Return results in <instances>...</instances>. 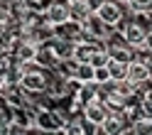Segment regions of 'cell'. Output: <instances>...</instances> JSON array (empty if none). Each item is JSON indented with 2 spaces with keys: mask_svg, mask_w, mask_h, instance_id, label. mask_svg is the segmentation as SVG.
I'll use <instances>...</instances> for the list:
<instances>
[{
  "mask_svg": "<svg viewBox=\"0 0 152 135\" xmlns=\"http://www.w3.org/2000/svg\"><path fill=\"white\" fill-rule=\"evenodd\" d=\"M32 71H44V66L37 59H20L17 62V74H32Z\"/></svg>",
  "mask_w": 152,
  "mask_h": 135,
  "instance_id": "obj_9",
  "label": "cell"
},
{
  "mask_svg": "<svg viewBox=\"0 0 152 135\" xmlns=\"http://www.w3.org/2000/svg\"><path fill=\"white\" fill-rule=\"evenodd\" d=\"M123 40H125L128 47H132V49H137L140 44H145L150 40V30L147 27H140L137 22H130L125 27V32H123Z\"/></svg>",
  "mask_w": 152,
  "mask_h": 135,
  "instance_id": "obj_2",
  "label": "cell"
},
{
  "mask_svg": "<svg viewBox=\"0 0 152 135\" xmlns=\"http://www.w3.org/2000/svg\"><path fill=\"white\" fill-rule=\"evenodd\" d=\"M47 22L59 27V25H66L69 22V3L64 0H54V3L47 7Z\"/></svg>",
  "mask_w": 152,
  "mask_h": 135,
  "instance_id": "obj_4",
  "label": "cell"
},
{
  "mask_svg": "<svg viewBox=\"0 0 152 135\" xmlns=\"http://www.w3.org/2000/svg\"><path fill=\"white\" fill-rule=\"evenodd\" d=\"M20 86L30 93H39L47 89V76L44 71H32V74H20Z\"/></svg>",
  "mask_w": 152,
  "mask_h": 135,
  "instance_id": "obj_5",
  "label": "cell"
},
{
  "mask_svg": "<svg viewBox=\"0 0 152 135\" xmlns=\"http://www.w3.org/2000/svg\"><path fill=\"white\" fill-rule=\"evenodd\" d=\"M125 3L132 7V12H135V15L150 12V7H152V0H125Z\"/></svg>",
  "mask_w": 152,
  "mask_h": 135,
  "instance_id": "obj_10",
  "label": "cell"
},
{
  "mask_svg": "<svg viewBox=\"0 0 152 135\" xmlns=\"http://www.w3.org/2000/svg\"><path fill=\"white\" fill-rule=\"evenodd\" d=\"M96 17L106 25V27H118L123 20H125V15H123V7H120V0H101L96 10Z\"/></svg>",
  "mask_w": 152,
  "mask_h": 135,
  "instance_id": "obj_1",
  "label": "cell"
},
{
  "mask_svg": "<svg viewBox=\"0 0 152 135\" xmlns=\"http://www.w3.org/2000/svg\"><path fill=\"white\" fill-rule=\"evenodd\" d=\"M108 74H110V81H118V79H125L128 74V62H118V59H110L108 56Z\"/></svg>",
  "mask_w": 152,
  "mask_h": 135,
  "instance_id": "obj_8",
  "label": "cell"
},
{
  "mask_svg": "<svg viewBox=\"0 0 152 135\" xmlns=\"http://www.w3.org/2000/svg\"><path fill=\"white\" fill-rule=\"evenodd\" d=\"M125 79L132 81L135 86L150 81V64H145V62H140V59L132 56V59L128 62V74H125Z\"/></svg>",
  "mask_w": 152,
  "mask_h": 135,
  "instance_id": "obj_3",
  "label": "cell"
},
{
  "mask_svg": "<svg viewBox=\"0 0 152 135\" xmlns=\"http://www.w3.org/2000/svg\"><path fill=\"white\" fill-rule=\"evenodd\" d=\"M108 115V108L103 106V101L101 98H93V101H88V103H83V118L86 120H91L93 125H101V120Z\"/></svg>",
  "mask_w": 152,
  "mask_h": 135,
  "instance_id": "obj_6",
  "label": "cell"
},
{
  "mask_svg": "<svg viewBox=\"0 0 152 135\" xmlns=\"http://www.w3.org/2000/svg\"><path fill=\"white\" fill-rule=\"evenodd\" d=\"M37 52H39V42L37 40H25V42H20V47H17V62L20 59H34Z\"/></svg>",
  "mask_w": 152,
  "mask_h": 135,
  "instance_id": "obj_7",
  "label": "cell"
}]
</instances>
